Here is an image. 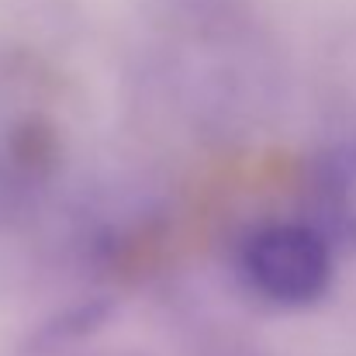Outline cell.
Wrapping results in <instances>:
<instances>
[{
	"instance_id": "obj_1",
	"label": "cell",
	"mask_w": 356,
	"mask_h": 356,
	"mask_svg": "<svg viewBox=\"0 0 356 356\" xmlns=\"http://www.w3.org/2000/svg\"><path fill=\"white\" fill-rule=\"evenodd\" d=\"M238 270L245 287L273 308H308L332 287L336 256L325 232L305 222H270L245 238Z\"/></svg>"
},
{
	"instance_id": "obj_2",
	"label": "cell",
	"mask_w": 356,
	"mask_h": 356,
	"mask_svg": "<svg viewBox=\"0 0 356 356\" xmlns=\"http://www.w3.org/2000/svg\"><path fill=\"white\" fill-rule=\"evenodd\" d=\"M318 208L343 238L356 242V142L339 145L318 173Z\"/></svg>"
}]
</instances>
